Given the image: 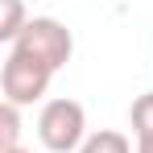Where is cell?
Wrapping results in <instances>:
<instances>
[{
    "label": "cell",
    "instance_id": "obj_2",
    "mask_svg": "<svg viewBox=\"0 0 153 153\" xmlns=\"http://www.w3.org/2000/svg\"><path fill=\"white\" fill-rule=\"evenodd\" d=\"M87 112L79 100H46L42 112H37V141L46 145L50 153H79L83 141H87Z\"/></svg>",
    "mask_w": 153,
    "mask_h": 153
},
{
    "label": "cell",
    "instance_id": "obj_4",
    "mask_svg": "<svg viewBox=\"0 0 153 153\" xmlns=\"http://www.w3.org/2000/svg\"><path fill=\"white\" fill-rule=\"evenodd\" d=\"M128 120H132L137 153H153V91H145V95H137V100H132Z\"/></svg>",
    "mask_w": 153,
    "mask_h": 153
},
{
    "label": "cell",
    "instance_id": "obj_7",
    "mask_svg": "<svg viewBox=\"0 0 153 153\" xmlns=\"http://www.w3.org/2000/svg\"><path fill=\"white\" fill-rule=\"evenodd\" d=\"M17 137H21V108L17 103H0V153L21 149Z\"/></svg>",
    "mask_w": 153,
    "mask_h": 153
},
{
    "label": "cell",
    "instance_id": "obj_8",
    "mask_svg": "<svg viewBox=\"0 0 153 153\" xmlns=\"http://www.w3.org/2000/svg\"><path fill=\"white\" fill-rule=\"evenodd\" d=\"M13 153H29V149H13Z\"/></svg>",
    "mask_w": 153,
    "mask_h": 153
},
{
    "label": "cell",
    "instance_id": "obj_3",
    "mask_svg": "<svg viewBox=\"0 0 153 153\" xmlns=\"http://www.w3.org/2000/svg\"><path fill=\"white\" fill-rule=\"evenodd\" d=\"M13 46L33 54V58H42V62H50L54 71H62L71 62V54H75V33L62 25L58 17H33Z\"/></svg>",
    "mask_w": 153,
    "mask_h": 153
},
{
    "label": "cell",
    "instance_id": "obj_1",
    "mask_svg": "<svg viewBox=\"0 0 153 153\" xmlns=\"http://www.w3.org/2000/svg\"><path fill=\"white\" fill-rule=\"evenodd\" d=\"M54 75H58V71H54L50 62H42V58H33V54L17 50V46H8L4 66H0V91H4V103L33 108L37 100H46V91H50Z\"/></svg>",
    "mask_w": 153,
    "mask_h": 153
},
{
    "label": "cell",
    "instance_id": "obj_6",
    "mask_svg": "<svg viewBox=\"0 0 153 153\" xmlns=\"http://www.w3.org/2000/svg\"><path fill=\"white\" fill-rule=\"evenodd\" d=\"M79 153H132V141H128L120 128H100V132H91L83 141Z\"/></svg>",
    "mask_w": 153,
    "mask_h": 153
},
{
    "label": "cell",
    "instance_id": "obj_5",
    "mask_svg": "<svg viewBox=\"0 0 153 153\" xmlns=\"http://www.w3.org/2000/svg\"><path fill=\"white\" fill-rule=\"evenodd\" d=\"M29 21L33 17H25V0H0V42L4 46H13Z\"/></svg>",
    "mask_w": 153,
    "mask_h": 153
}]
</instances>
